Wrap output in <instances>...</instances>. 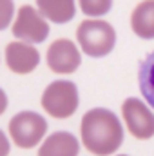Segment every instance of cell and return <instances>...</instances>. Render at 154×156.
Returning a JSON list of instances; mask_svg holds the SVG:
<instances>
[{
    "mask_svg": "<svg viewBox=\"0 0 154 156\" xmlns=\"http://www.w3.org/2000/svg\"><path fill=\"white\" fill-rule=\"evenodd\" d=\"M80 144L67 131L53 133L38 149V156H78Z\"/></svg>",
    "mask_w": 154,
    "mask_h": 156,
    "instance_id": "obj_9",
    "label": "cell"
},
{
    "mask_svg": "<svg viewBox=\"0 0 154 156\" xmlns=\"http://www.w3.org/2000/svg\"><path fill=\"white\" fill-rule=\"evenodd\" d=\"M13 35L26 44H40L49 37V26L37 7L26 4L18 9L13 24Z\"/></svg>",
    "mask_w": 154,
    "mask_h": 156,
    "instance_id": "obj_5",
    "label": "cell"
},
{
    "mask_svg": "<svg viewBox=\"0 0 154 156\" xmlns=\"http://www.w3.org/2000/svg\"><path fill=\"white\" fill-rule=\"evenodd\" d=\"M138 83L143 98L147 104L154 109V51L142 60L140 69H138Z\"/></svg>",
    "mask_w": 154,
    "mask_h": 156,
    "instance_id": "obj_12",
    "label": "cell"
},
{
    "mask_svg": "<svg viewBox=\"0 0 154 156\" xmlns=\"http://www.w3.org/2000/svg\"><path fill=\"white\" fill-rule=\"evenodd\" d=\"M82 64L78 47L67 38L54 40L47 49V66L53 73L69 75L75 73Z\"/></svg>",
    "mask_w": 154,
    "mask_h": 156,
    "instance_id": "obj_7",
    "label": "cell"
},
{
    "mask_svg": "<svg viewBox=\"0 0 154 156\" xmlns=\"http://www.w3.org/2000/svg\"><path fill=\"white\" fill-rule=\"evenodd\" d=\"M37 9L44 18H49L54 24H65L76 15V4L73 0H38Z\"/></svg>",
    "mask_w": 154,
    "mask_h": 156,
    "instance_id": "obj_11",
    "label": "cell"
},
{
    "mask_svg": "<svg viewBox=\"0 0 154 156\" xmlns=\"http://www.w3.org/2000/svg\"><path fill=\"white\" fill-rule=\"evenodd\" d=\"M42 107L53 118H69L78 109V89L69 80L51 82L42 94Z\"/></svg>",
    "mask_w": 154,
    "mask_h": 156,
    "instance_id": "obj_3",
    "label": "cell"
},
{
    "mask_svg": "<svg viewBox=\"0 0 154 156\" xmlns=\"http://www.w3.org/2000/svg\"><path fill=\"white\" fill-rule=\"evenodd\" d=\"M118 156H127V154H118Z\"/></svg>",
    "mask_w": 154,
    "mask_h": 156,
    "instance_id": "obj_14",
    "label": "cell"
},
{
    "mask_svg": "<svg viewBox=\"0 0 154 156\" xmlns=\"http://www.w3.org/2000/svg\"><path fill=\"white\" fill-rule=\"evenodd\" d=\"M47 122L42 115L33 111H22L9 120V136L20 149H31L44 138Z\"/></svg>",
    "mask_w": 154,
    "mask_h": 156,
    "instance_id": "obj_4",
    "label": "cell"
},
{
    "mask_svg": "<svg viewBox=\"0 0 154 156\" xmlns=\"http://www.w3.org/2000/svg\"><path fill=\"white\" fill-rule=\"evenodd\" d=\"M80 7L89 16H102V15H105V13L111 11L113 2L111 0H82Z\"/></svg>",
    "mask_w": 154,
    "mask_h": 156,
    "instance_id": "obj_13",
    "label": "cell"
},
{
    "mask_svg": "<svg viewBox=\"0 0 154 156\" xmlns=\"http://www.w3.org/2000/svg\"><path fill=\"white\" fill-rule=\"evenodd\" d=\"M121 115L129 133L138 140H149L154 136V115L138 98H127L121 105Z\"/></svg>",
    "mask_w": 154,
    "mask_h": 156,
    "instance_id": "obj_6",
    "label": "cell"
},
{
    "mask_svg": "<svg viewBox=\"0 0 154 156\" xmlns=\"http://www.w3.org/2000/svg\"><path fill=\"white\" fill-rule=\"evenodd\" d=\"M131 27L134 35L143 40L154 38V0L140 2L131 15Z\"/></svg>",
    "mask_w": 154,
    "mask_h": 156,
    "instance_id": "obj_10",
    "label": "cell"
},
{
    "mask_svg": "<svg viewBox=\"0 0 154 156\" xmlns=\"http://www.w3.org/2000/svg\"><path fill=\"white\" fill-rule=\"evenodd\" d=\"M76 38L82 51L87 56L102 58V56H107L114 49L116 31L109 22L83 20L76 29Z\"/></svg>",
    "mask_w": 154,
    "mask_h": 156,
    "instance_id": "obj_2",
    "label": "cell"
},
{
    "mask_svg": "<svg viewBox=\"0 0 154 156\" xmlns=\"http://www.w3.org/2000/svg\"><path fill=\"white\" fill-rule=\"evenodd\" d=\"M82 144L96 156H109L118 151L123 142V127L109 109L94 107L87 111L80 125Z\"/></svg>",
    "mask_w": 154,
    "mask_h": 156,
    "instance_id": "obj_1",
    "label": "cell"
},
{
    "mask_svg": "<svg viewBox=\"0 0 154 156\" xmlns=\"http://www.w3.org/2000/svg\"><path fill=\"white\" fill-rule=\"evenodd\" d=\"M5 64L16 75H27L40 64V53L37 47L26 42H11L5 47Z\"/></svg>",
    "mask_w": 154,
    "mask_h": 156,
    "instance_id": "obj_8",
    "label": "cell"
}]
</instances>
